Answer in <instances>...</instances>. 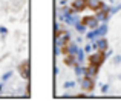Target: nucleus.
Masks as SVG:
<instances>
[{"instance_id": "f257e3e1", "label": "nucleus", "mask_w": 121, "mask_h": 111, "mask_svg": "<svg viewBox=\"0 0 121 111\" xmlns=\"http://www.w3.org/2000/svg\"><path fill=\"white\" fill-rule=\"evenodd\" d=\"M103 60H104V53L103 51H98L97 54L91 56V57H89V62H87V72L95 74V72L100 69Z\"/></svg>"}, {"instance_id": "f03ea898", "label": "nucleus", "mask_w": 121, "mask_h": 111, "mask_svg": "<svg viewBox=\"0 0 121 111\" xmlns=\"http://www.w3.org/2000/svg\"><path fill=\"white\" fill-rule=\"evenodd\" d=\"M18 71H20V74H22V77H25V79H28V76H29V62H23L20 65V68H18Z\"/></svg>"}, {"instance_id": "7ed1b4c3", "label": "nucleus", "mask_w": 121, "mask_h": 111, "mask_svg": "<svg viewBox=\"0 0 121 111\" xmlns=\"http://www.w3.org/2000/svg\"><path fill=\"white\" fill-rule=\"evenodd\" d=\"M86 6H87V0H75V2L72 3V8H74L75 11H83Z\"/></svg>"}, {"instance_id": "20e7f679", "label": "nucleus", "mask_w": 121, "mask_h": 111, "mask_svg": "<svg viewBox=\"0 0 121 111\" xmlns=\"http://www.w3.org/2000/svg\"><path fill=\"white\" fill-rule=\"evenodd\" d=\"M87 6L92 9V11H100L101 8H103V3L101 2H94V0H87Z\"/></svg>"}, {"instance_id": "39448f33", "label": "nucleus", "mask_w": 121, "mask_h": 111, "mask_svg": "<svg viewBox=\"0 0 121 111\" xmlns=\"http://www.w3.org/2000/svg\"><path fill=\"white\" fill-rule=\"evenodd\" d=\"M95 23H97V19L95 17H84L83 19V25H91V26H94Z\"/></svg>"}]
</instances>
